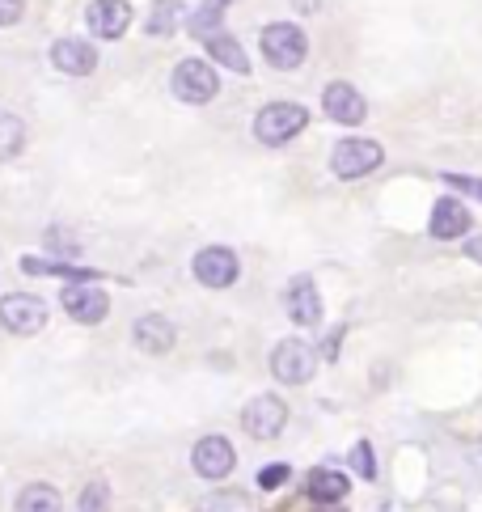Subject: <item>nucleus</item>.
<instances>
[{"label":"nucleus","mask_w":482,"mask_h":512,"mask_svg":"<svg viewBox=\"0 0 482 512\" xmlns=\"http://www.w3.org/2000/svg\"><path fill=\"white\" fill-rule=\"evenodd\" d=\"M22 9H26V0H0V26H13L22 17Z\"/></svg>","instance_id":"bb28decb"},{"label":"nucleus","mask_w":482,"mask_h":512,"mask_svg":"<svg viewBox=\"0 0 482 512\" xmlns=\"http://www.w3.org/2000/svg\"><path fill=\"white\" fill-rule=\"evenodd\" d=\"M288 318L296 326H305V331H313V326L322 322V297H318V288H313L309 276L292 280V288H288Z\"/></svg>","instance_id":"f8f14e48"},{"label":"nucleus","mask_w":482,"mask_h":512,"mask_svg":"<svg viewBox=\"0 0 482 512\" xmlns=\"http://www.w3.org/2000/svg\"><path fill=\"white\" fill-rule=\"evenodd\" d=\"M22 144H26V123L17 115L0 111V161H13L17 153H22Z\"/></svg>","instance_id":"6ab92c4d"},{"label":"nucleus","mask_w":482,"mask_h":512,"mask_svg":"<svg viewBox=\"0 0 482 512\" xmlns=\"http://www.w3.org/2000/svg\"><path fill=\"white\" fill-rule=\"evenodd\" d=\"M191 466H195L199 479H225V474L237 466L233 445L225 441V436H203V441L195 445V453H191Z\"/></svg>","instance_id":"9b49d317"},{"label":"nucleus","mask_w":482,"mask_h":512,"mask_svg":"<svg viewBox=\"0 0 482 512\" xmlns=\"http://www.w3.org/2000/svg\"><path fill=\"white\" fill-rule=\"evenodd\" d=\"M322 106H326V115L335 119V123H343V127H356V123H364V115H368V102H364V94H360L356 85H347V81L326 85Z\"/></svg>","instance_id":"9d476101"},{"label":"nucleus","mask_w":482,"mask_h":512,"mask_svg":"<svg viewBox=\"0 0 482 512\" xmlns=\"http://www.w3.org/2000/svg\"><path fill=\"white\" fill-rule=\"evenodd\" d=\"M296 5H301V9H318V0H296Z\"/></svg>","instance_id":"c85d7f7f"},{"label":"nucleus","mask_w":482,"mask_h":512,"mask_svg":"<svg viewBox=\"0 0 482 512\" xmlns=\"http://www.w3.org/2000/svg\"><path fill=\"white\" fill-rule=\"evenodd\" d=\"M220 13H225V0H208V5L195 9V17H191V34H195V39H208V34L220 30Z\"/></svg>","instance_id":"4be33fe9"},{"label":"nucleus","mask_w":482,"mask_h":512,"mask_svg":"<svg viewBox=\"0 0 482 512\" xmlns=\"http://www.w3.org/2000/svg\"><path fill=\"white\" fill-rule=\"evenodd\" d=\"M470 229V212L457 204V199L444 195L440 204L432 208V237H440V242H453V237H461Z\"/></svg>","instance_id":"2eb2a0df"},{"label":"nucleus","mask_w":482,"mask_h":512,"mask_svg":"<svg viewBox=\"0 0 482 512\" xmlns=\"http://www.w3.org/2000/svg\"><path fill=\"white\" fill-rule=\"evenodd\" d=\"M258 483H263V487H284L288 483V466H280V462L267 466L263 474H258Z\"/></svg>","instance_id":"a878e982"},{"label":"nucleus","mask_w":482,"mask_h":512,"mask_svg":"<svg viewBox=\"0 0 482 512\" xmlns=\"http://www.w3.org/2000/svg\"><path fill=\"white\" fill-rule=\"evenodd\" d=\"M309 127V111L305 106H296V102H271L258 111L254 119V136L263 140V144H288L296 140Z\"/></svg>","instance_id":"f257e3e1"},{"label":"nucleus","mask_w":482,"mask_h":512,"mask_svg":"<svg viewBox=\"0 0 482 512\" xmlns=\"http://www.w3.org/2000/svg\"><path fill=\"white\" fill-rule=\"evenodd\" d=\"M225 5H229V0H225Z\"/></svg>","instance_id":"c756f323"},{"label":"nucleus","mask_w":482,"mask_h":512,"mask_svg":"<svg viewBox=\"0 0 482 512\" xmlns=\"http://www.w3.org/2000/svg\"><path fill=\"white\" fill-rule=\"evenodd\" d=\"M64 309H68V318L94 326V322H102L110 314V301H106L102 288H68L64 292Z\"/></svg>","instance_id":"4468645a"},{"label":"nucleus","mask_w":482,"mask_h":512,"mask_svg":"<svg viewBox=\"0 0 482 512\" xmlns=\"http://www.w3.org/2000/svg\"><path fill=\"white\" fill-rule=\"evenodd\" d=\"M170 89L178 102H191V106H203L220 94V77L208 60H182L170 77Z\"/></svg>","instance_id":"f03ea898"},{"label":"nucleus","mask_w":482,"mask_h":512,"mask_svg":"<svg viewBox=\"0 0 482 512\" xmlns=\"http://www.w3.org/2000/svg\"><path fill=\"white\" fill-rule=\"evenodd\" d=\"M288 424V407H284V398H275V394H258L246 411H241V428H246L254 441H271V436H280Z\"/></svg>","instance_id":"423d86ee"},{"label":"nucleus","mask_w":482,"mask_h":512,"mask_svg":"<svg viewBox=\"0 0 482 512\" xmlns=\"http://www.w3.org/2000/svg\"><path fill=\"white\" fill-rule=\"evenodd\" d=\"M305 496L309 500H318V504H343L347 500V474L339 470H313L309 479H305Z\"/></svg>","instance_id":"f3484780"},{"label":"nucleus","mask_w":482,"mask_h":512,"mask_svg":"<svg viewBox=\"0 0 482 512\" xmlns=\"http://www.w3.org/2000/svg\"><path fill=\"white\" fill-rule=\"evenodd\" d=\"M106 504H110V487H106V483H89L85 496H81V508H85V512H98V508H106Z\"/></svg>","instance_id":"b1692460"},{"label":"nucleus","mask_w":482,"mask_h":512,"mask_svg":"<svg viewBox=\"0 0 482 512\" xmlns=\"http://www.w3.org/2000/svg\"><path fill=\"white\" fill-rule=\"evenodd\" d=\"M0 322H5V331H13V335H34L47 326V305L39 297L13 292V297L0 301Z\"/></svg>","instance_id":"0eeeda50"},{"label":"nucleus","mask_w":482,"mask_h":512,"mask_svg":"<svg viewBox=\"0 0 482 512\" xmlns=\"http://www.w3.org/2000/svg\"><path fill=\"white\" fill-rule=\"evenodd\" d=\"M203 43H208V56L212 60H220V64H225V68H233V72H241V77H246V72H250V60H246V47H241V43H233L229 39V34H208V39H203Z\"/></svg>","instance_id":"a211bd4d"},{"label":"nucleus","mask_w":482,"mask_h":512,"mask_svg":"<svg viewBox=\"0 0 482 512\" xmlns=\"http://www.w3.org/2000/svg\"><path fill=\"white\" fill-rule=\"evenodd\" d=\"M305 30L301 26H292V22H275L263 30V56L271 60V68H280V72H292V68H301L305 60Z\"/></svg>","instance_id":"7ed1b4c3"},{"label":"nucleus","mask_w":482,"mask_h":512,"mask_svg":"<svg viewBox=\"0 0 482 512\" xmlns=\"http://www.w3.org/2000/svg\"><path fill=\"white\" fill-rule=\"evenodd\" d=\"M381 161H385V149L377 140H343V144H335V153H330V170L339 178H364V174H373Z\"/></svg>","instance_id":"39448f33"},{"label":"nucleus","mask_w":482,"mask_h":512,"mask_svg":"<svg viewBox=\"0 0 482 512\" xmlns=\"http://www.w3.org/2000/svg\"><path fill=\"white\" fill-rule=\"evenodd\" d=\"M85 26L98 34V39H123L127 26H132V5L127 0H94L85 9Z\"/></svg>","instance_id":"1a4fd4ad"},{"label":"nucleus","mask_w":482,"mask_h":512,"mask_svg":"<svg viewBox=\"0 0 482 512\" xmlns=\"http://www.w3.org/2000/svg\"><path fill=\"white\" fill-rule=\"evenodd\" d=\"M444 182H449V187H453V191H466V195L482 199V182H478V178H461V174H449V178H444Z\"/></svg>","instance_id":"393cba45"},{"label":"nucleus","mask_w":482,"mask_h":512,"mask_svg":"<svg viewBox=\"0 0 482 512\" xmlns=\"http://www.w3.org/2000/svg\"><path fill=\"white\" fill-rule=\"evenodd\" d=\"M237 271H241V263L229 246H208L195 254V280L203 288H229L237 280Z\"/></svg>","instance_id":"6e6552de"},{"label":"nucleus","mask_w":482,"mask_h":512,"mask_svg":"<svg viewBox=\"0 0 482 512\" xmlns=\"http://www.w3.org/2000/svg\"><path fill=\"white\" fill-rule=\"evenodd\" d=\"M51 60L60 72H68V77H89V72L98 68V51L85 39H60L51 47Z\"/></svg>","instance_id":"ddd939ff"},{"label":"nucleus","mask_w":482,"mask_h":512,"mask_svg":"<svg viewBox=\"0 0 482 512\" xmlns=\"http://www.w3.org/2000/svg\"><path fill=\"white\" fill-rule=\"evenodd\" d=\"M55 508H60V491L47 483H34L17 496V512H55Z\"/></svg>","instance_id":"aec40b11"},{"label":"nucleus","mask_w":482,"mask_h":512,"mask_svg":"<svg viewBox=\"0 0 482 512\" xmlns=\"http://www.w3.org/2000/svg\"><path fill=\"white\" fill-rule=\"evenodd\" d=\"M351 466H356L360 479H377V462H373V449H368V441H360L356 449H351Z\"/></svg>","instance_id":"5701e85b"},{"label":"nucleus","mask_w":482,"mask_h":512,"mask_svg":"<svg viewBox=\"0 0 482 512\" xmlns=\"http://www.w3.org/2000/svg\"><path fill=\"white\" fill-rule=\"evenodd\" d=\"M466 254H470L474 263H482V237H470V242H466Z\"/></svg>","instance_id":"cd10ccee"},{"label":"nucleus","mask_w":482,"mask_h":512,"mask_svg":"<svg viewBox=\"0 0 482 512\" xmlns=\"http://www.w3.org/2000/svg\"><path fill=\"white\" fill-rule=\"evenodd\" d=\"M313 369H318V356H313V347L305 339H284L271 352V373H275V381H284V386H305Z\"/></svg>","instance_id":"20e7f679"},{"label":"nucleus","mask_w":482,"mask_h":512,"mask_svg":"<svg viewBox=\"0 0 482 512\" xmlns=\"http://www.w3.org/2000/svg\"><path fill=\"white\" fill-rule=\"evenodd\" d=\"M132 331H136V347H144V352H170V347H174V322L170 318H161V314H148V318H140L136 326H132Z\"/></svg>","instance_id":"dca6fc26"},{"label":"nucleus","mask_w":482,"mask_h":512,"mask_svg":"<svg viewBox=\"0 0 482 512\" xmlns=\"http://www.w3.org/2000/svg\"><path fill=\"white\" fill-rule=\"evenodd\" d=\"M178 13H182V0H157L153 13H148V34H170L178 26Z\"/></svg>","instance_id":"412c9836"}]
</instances>
